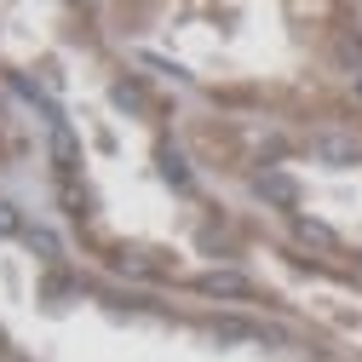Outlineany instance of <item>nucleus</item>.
Here are the masks:
<instances>
[{
	"label": "nucleus",
	"instance_id": "nucleus-1",
	"mask_svg": "<svg viewBox=\"0 0 362 362\" xmlns=\"http://www.w3.org/2000/svg\"><path fill=\"white\" fill-rule=\"evenodd\" d=\"M196 288H202V293H218V299H247V293H253V282L242 276V270H202Z\"/></svg>",
	"mask_w": 362,
	"mask_h": 362
},
{
	"label": "nucleus",
	"instance_id": "nucleus-2",
	"mask_svg": "<svg viewBox=\"0 0 362 362\" xmlns=\"http://www.w3.org/2000/svg\"><path fill=\"white\" fill-rule=\"evenodd\" d=\"M253 196L276 202V207H293V185H288L282 173H253Z\"/></svg>",
	"mask_w": 362,
	"mask_h": 362
},
{
	"label": "nucleus",
	"instance_id": "nucleus-3",
	"mask_svg": "<svg viewBox=\"0 0 362 362\" xmlns=\"http://www.w3.org/2000/svg\"><path fill=\"white\" fill-rule=\"evenodd\" d=\"M218 334L224 339H264V345H282V334H270L259 322H242V316H218Z\"/></svg>",
	"mask_w": 362,
	"mask_h": 362
},
{
	"label": "nucleus",
	"instance_id": "nucleus-4",
	"mask_svg": "<svg viewBox=\"0 0 362 362\" xmlns=\"http://www.w3.org/2000/svg\"><path fill=\"white\" fill-rule=\"evenodd\" d=\"M58 196H64V207H69V213H81V218L93 213V202H86V185H81V173H75V167H64V178H58Z\"/></svg>",
	"mask_w": 362,
	"mask_h": 362
},
{
	"label": "nucleus",
	"instance_id": "nucleus-5",
	"mask_svg": "<svg viewBox=\"0 0 362 362\" xmlns=\"http://www.w3.org/2000/svg\"><path fill=\"white\" fill-rule=\"evenodd\" d=\"M316 156H322V161H362V150H356L351 139H334V132L316 139Z\"/></svg>",
	"mask_w": 362,
	"mask_h": 362
},
{
	"label": "nucleus",
	"instance_id": "nucleus-6",
	"mask_svg": "<svg viewBox=\"0 0 362 362\" xmlns=\"http://www.w3.org/2000/svg\"><path fill=\"white\" fill-rule=\"evenodd\" d=\"M293 236H305L310 247H334V230H328V224H316V218H293Z\"/></svg>",
	"mask_w": 362,
	"mask_h": 362
},
{
	"label": "nucleus",
	"instance_id": "nucleus-7",
	"mask_svg": "<svg viewBox=\"0 0 362 362\" xmlns=\"http://www.w3.org/2000/svg\"><path fill=\"white\" fill-rule=\"evenodd\" d=\"M161 167H167V178H173V185H178V190H185V185H190V167H185V156H178L173 144H161Z\"/></svg>",
	"mask_w": 362,
	"mask_h": 362
},
{
	"label": "nucleus",
	"instance_id": "nucleus-8",
	"mask_svg": "<svg viewBox=\"0 0 362 362\" xmlns=\"http://www.w3.org/2000/svg\"><path fill=\"white\" fill-rule=\"evenodd\" d=\"M110 259H121V270H127V276H144V270H150V264H144V253H139V247H115V253H110Z\"/></svg>",
	"mask_w": 362,
	"mask_h": 362
},
{
	"label": "nucleus",
	"instance_id": "nucleus-9",
	"mask_svg": "<svg viewBox=\"0 0 362 362\" xmlns=\"http://www.w3.org/2000/svg\"><path fill=\"white\" fill-rule=\"evenodd\" d=\"M115 104H121V110H144V93H139L132 81H115Z\"/></svg>",
	"mask_w": 362,
	"mask_h": 362
},
{
	"label": "nucleus",
	"instance_id": "nucleus-10",
	"mask_svg": "<svg viewBox=\"0 0 362 362\" xmlns=\"http://www.w3.org/2000/svg\"><path fill=\"white\" fill-rule=\"evenodd\" d=\"M23 236H29V247H35V253H47V259H58V242H52L47 230H23Z\"/></svg>",
	"mask_w": 362,
	"mask_h": 362
},
{
	"label": "nucleus",
	"instance_id": "nucleus-11",
	"mask_svg": "<svg viewBox=\"0 0 362 362\" xmlns=\"http://www.w3.org/2000/svg\"><path fill=\"white\" fill-rule=\"evenodd\" d=\"M47 293H75V276H64V270H52V276H47Z\"/></svg>",
	"mask_w": 362,
	"mask_h": 362
},
{
	"label": "nucleus",
	"instance_id": "nucleus-12",
	"mask_svg": "<svg viewBox=\"0 0 362 362\" xmlns=\"http://www.w3.org/2000/svg\"><path fill=\"white\" fill-rule=\"evenodd\" d=\"M0 230H23V218H18V207H6V202H0Z\"/></svg>",
	"mask_w": 362,
	"mask_h": 362
},
{
	"label": "nucleus",
	"instance_id": "nucleus-13",
	"mask_svg": "<svg viewBox=\"0 0 362 362\" xmlns=\"http://www.w3.org/2000/svg\"><path fill=\"white\" fill-rule=\"evenodd\" d=\"M356 98H362V81H356Z\"/></svg>",
	"mask_w": 362,
	"mask_h": 362
}]
</instances>
